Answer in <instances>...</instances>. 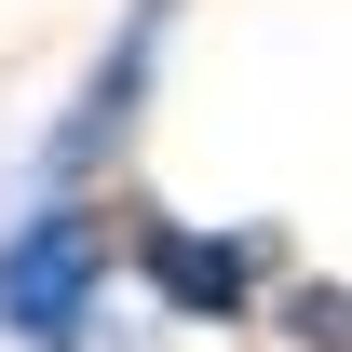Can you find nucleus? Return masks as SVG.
<instances>
[{
	"label": "nucleus",
	"mask_w": 352,
	"mask_h": 352,
	"mask_svg": "<svg viewBox=\"0 0 352 352\" xmlns=\"http://www.w3.org/2000/svg\"><path fill=\"white\" fill-rule=\"evenodd\" d=\"M109 258H122V230L95 204H41L28 230H0V339L14 352H82L95 298H109Z\"/></svg>",
	"instance_id": "obj_1"
},
{
	"label": "nucleus",
	"mask_w": 352,
	"mask_h": 352,
	"mask_svg": "<svg viewBox=\"0 0 352 352\" xmlns=\"http://www.w3.org/2000/svg\"><path fill=\"white\" fill-rule=\"evenodd\" d=\"M122 244H135V271H149V298H163V311H204V325H230V311H244L271 271H285V244H271V230H190V217H135Z\"/></svg>",
	"instance_id": "obj_3"
},
{
	"label": "nucleus",
	"mask_w": 352,
	"mask_h": 352,
	"mask_svg": "<svg viewBox=\"0 0 352 352\" xmlns=\"http://www.w3.org/2000/svg\"><path fill=\"white\" fill-rule=\"evenodd\" d=\"M163 14L176 0H122V28H109V54L82 68V95H68V122L41 135V176L54 190H82V176H109L135 149V109H149V68H163Z\"/></svg>",
	"instance_id": "obj_2"
}]
</instances>
